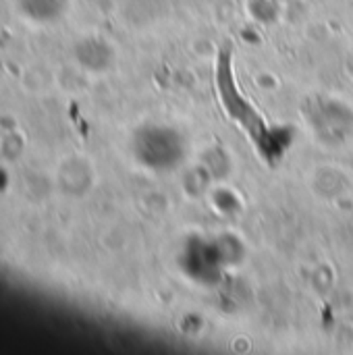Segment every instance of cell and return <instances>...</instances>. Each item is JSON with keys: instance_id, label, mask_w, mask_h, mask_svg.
Listing matches in <instances>:
<instances>
[{"instance_id": "obj_1", "label": "cell", "mask_w": 353, "mask_h": 355, "mask_svg": "<svg viewBox=\"0 0 353 355\" xmlns=\"http://www.w3.org/2000/svg\"><path fill=\"white\" fill-rule=\"evenodd\" d=\"M216 83H218V92H221V100L227 108V112L248 131V135L256 141L258 150L266 156V158H275L283 152V148L287 144H279L277 141V133H273L264 121L260 119V114L239 96L237 85L233 81V69H231V58L227 54H223L218 58V69H216Z\"/></svg>"}, {"instance_id": "obj_2", "label": "cell", "mask_w": 353, "mask_h": 355, "mask_svg": "<svg viewBox=\"0 0 353 355\" xmlns=\"http://www.w3.org/2000/svg\"><path fill=\"white\" fill-rule=\"evenodd\" d=\"M133 154L144 166L166 171L183 158V141L169 127H144L133 137Z\"/></svg>"}, {"instance_id": "obj_3", "label": "cell", "mask_w": 353, "mask_h": 355, "mask_svg": "<svg viewBox=\"0 0 353 355\" xmlns=\"http://www.w3.org/2000/svg\"><path fill=\"white\" fill-rule=\"evenodd\" d=\"M308 119L316 131V135L325 144L343 141L353 129V112L339 102L318 100L308 110Z\"/></svg>"}, {"instance_id": "obj_4", "label": "cell", "mask_w": 353, "mask_h": 355, "mask_svg": "<svg viewBox=\"0 0 353 355\" xmlns=\"http://www.w3.org/2000/svg\"><path fill=\"white\" fill-rule=\"evenodd\" d=\"M92 181H94L92 166L81 156H71V158H67V160H62L58 164L56 187H58V191L62 196H67V198H81L92 187Z\"/></svg>"}, {"instance_id": "obj_5", "label": "cell", "mask_w": 353, "mask_h": 355, "mask_svg": "<svg viewBox=\"0 0 353 355\" xmlns=\"http://www.w3.org/2000/svg\"><path fill=\"white\" fill-rule=\"evenodd\" d=\"M73 58L81 69H85L89 73H102V71H108L112 67L114 50L106 40L96 37V35H87L75 44Z\"/></svg>"}, {"instance_id": "obj_6", "label": "cell", "mask_w": 353, "mask_h": 355, "mask_svg": "<svg viewBox=\"0 0 353 355\" xmlns=\"http://www.w3.org/2000/svg\"><path fill=\"white\" fill-rule=\"evenodd\" d=\"M67 4L69 0H17V10L27 21L48 25L64 15Z\"/></svg>"}]
</instances>
